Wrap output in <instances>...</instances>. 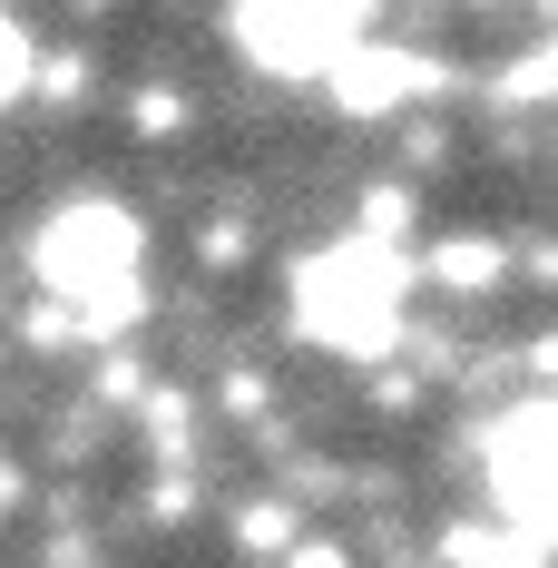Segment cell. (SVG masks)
<instances>
[{
  "mask_svg": "<svg viewBox=\"0 0 558 568\" xmlns=\"http://www.w3.org/2000/svg\"><path fill=\"white\" fill-rule=\"evenodd\" d=\"M138 265V216L128 206H69V216H50V235H40V284L50 294H99V284H118Z\"/></svg>",
  "mask_w": 558,
  "mask_h": 568,
  "instance_id": "3",
  "label": "cell"
},
{
  "mask_svg": "<svg viewBox=\"0 0 558 568\" xmlns=\"http://www.w3.org/2000/svg\"><path fill=\"white\" fill-rule=\"evenodd\" d=\"M294 539V510H245V549H284Z\"/></svg>",
  "mask_w": 558,
  "mask_h": 568,
  "instance_id": "9",
  "label": "cell"
},
{
  "mask_svg": "<svg viewBox=\"0 0 558 568\" xmlns=\"http://www.w3.org/2000/svg\"><path fill=\"white\" fill-rule=\"evenodd\" d=\"M402 284H412V265L392 255L383 235H353V245L314 255V265L294 275V334L324 343V353L373 363V353H392V334H402Z\"/></svg>",
  "mask_w": 558,
  "mask_h": 568,
  "instance_id": "1",
  "label": "cell"
},
{
  "mask_svg": "<svg viewBox=\"0 0 558 568\" xmlns=\"http://www.w3.org/2000/svg\"><path fill=\"white\" fill-rule=\"evenodd\" d=\"M138 128H148V138H168V128H186V109H176V99H148V109H138Z\"/></svg>",
  "mask_w": 558,
  "mask_h": 568,
  "instance_id": "10",
  "label": "cell"
},
{
  "mask_svg": "<svg viewBox=\"0 0 558 568\" xmlns=\"http://www.w3.org/2000/svg\"><path fill=\"white\" fill-rule=\"evenodd\" d=\"M30 79H40V59H30V40L0 20V109H10V99H30Z\"/></svg>",
  "mask_w": 558,
  "mask_h": 568,
  "instance_id": "8",
  "label": "cell"
},
{
  "mask_svg": "<svg viewBox=\"0 0 558 568\" xmlns=\"http://www.w3.org/2000/svg\"><path fill=\"white\" fill-rule=\"evenodd\" d=\"M412 89H422V59H412V50H343V59H334V99H343L353 118L402 109Z\"/></svg>",
  "mask_w": 558,
  "mask_h": 568,
  "instance_id": "5",
  "label": "cell"
},
{
  "mask_svg": "<svg viewBox=\"0 0 558 568\" xmlns=\"http://www.w3.org/2000/svg\"><path fill=\"white\" fill-rule=\"evenodd\" d=\"M353 30H363V0H245L235 10V40L265 69H294V79L334 69Z\"/></svg>",
  "mask_w": 558,
  "mask_h": 568,
  "instance_id": "2",
  "label": "cell"
},
{
  "mask_svg": "<svg viewBox=\"0 0 558 568\" xmlns=\"http://www.w3.org/2000/svg\"><path fill=\"white\" fill-rule=\"evenodd\" d=\"M500 275H509V255L490 245V235H460V245H432V284H450V294H490Z\"/></svg>",
  "mask_w": 558,
  "mask_h": 568,
  "instance_id": "6",
  "label": "cell"
},
{
  "mask_svg": "<svg viewBox=\"0 0 558 568\" xmlns=\"http://www.w3.org/2000/svg\"><path fill=\"white\" fill-rule=\"evenodd\" d=\"M549 402H519L500 432H490V500L519 539H549Z\"/></svg>",
  "mask_w": 558,
  "mask_h": 568,
  "instance_id": "4",
  "label": "cell"
},
{
  "mask_svg": "<svg viewBox=\"0 0 558 568\" xmlns=\"http://www.w3.org/2000/svg\"><path fill=\"white\" fill-rule=\"evenodd\" d=\"M549 539H519V529H450V568H529Z\"/></svg>",
  "mask_w": 558,
  "mask_h": 568,
  "instance_id": "7",
  "label": "cell"
},
{
  "mask_svg": "<svg viewBox=\"0 0 558 568\" xmlns=\"http://www.w3.org/2000/svg\"><path fill=\"white\" fill-rule=\"evenodd\" d=\"M294 568H353V559H343L334 539H314V549H294Z\"/></svg>",
  "mask_w": 558,
  "mask_h": 568,
  "instance_id": "11",
  "label": "cell"
}]
</instances>
